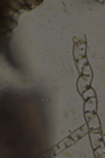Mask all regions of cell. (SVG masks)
Listing matches in <instances>:
<instances>
[{
    "instance_id": "obj_1",
    "label": "cell",
    "mask_w": 105,
    "mask_h": 158,
    "mask_svg": "<svg viewBox=\"0 0 105 158\" xmlns=\"http://www.w3.org/2000/svg\"><path fill=\"white\" fill-rule=\"evenodd\" d=\"M84 108H85L87 112H94V109H96V100H94V97L87 100L85 107H84Z\"/></svg>"
},
{
    "instance_id": "obj_2",
    "label": "cell",
    "mask_w": 105,
    "mask_h": 158,
    "mask_svg": "<svg viewBox=\"0 0 105 158\" xmlns=\"http://www.w3.org/2000/svg\"><path fill=\"white\" fill-rule=\"evenodd\" d=\"M85 99H88V97H94V91L92 88H89V90H87V91H84V95H83Z\"/></svg>"
}]
</instances>
